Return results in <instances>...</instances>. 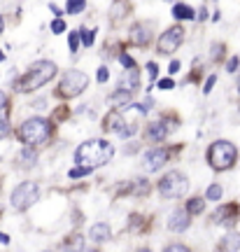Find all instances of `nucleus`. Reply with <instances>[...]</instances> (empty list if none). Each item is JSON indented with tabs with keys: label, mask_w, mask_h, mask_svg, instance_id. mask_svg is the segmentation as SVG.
Wrapping results in <instances>:
<instances>
[{
	"label": "nucleus",
	"mask_w": 240,
	"mask_h": 252,
	"mask_svg": "<svg viewBox=\"0 0 240 252\" xmlns=\"http://www.w3.org/2000/svg\"><path fill=\"white\" fill-rule=\"evenodd\" d=\"M115 157V145L103 140V138H91L87 143H82L77 147V152H75V161L84 166V168H100V166H105L110 163V159Z\"/></svg>",
	"instance_id": "nucleus-1"
},
{
	"label": "nucleus",
	"mask_w": 240,
	"mask_h": 252,
	"mask_svg": "<svg viewBox=\"0 0 240 252\" xmlns=\"http://www.w3.org/2000/svg\"><path fill=\"white\" fill-rule=\"evenodd\" d=\"M54 75H56V63L37 61V63L30 65V70H28L24 77H19L17 84H14V89H17L19 94H30V91H37L40 87H45Z\"/></svg>",
	"instance_id": "nucleus-2"
},
{
	"label": "nucleus",
	"mask_w": 240,
	"mask_h": 252,
	"mask_svg": "<svg viewBox=\"0 0 240 252\" xmlns=\"http://www.w3.org/2000/svg\"><path fill=\"white\" fill-rule=\"evenodd\" d=\"M236 159H238V150L229 140H214L208 150V161L214 171H229L236 163Z\"/></svg>",
	"instance_id": "nucleus-3"
},
{
	"label": "nucleus",
	"mask_w": 240,
	"mask_h": 252,
	"mask_svg": "<svg viewBox=\"0 0 240 252\" xmlns=\"http://www.w3.org/2000/svg\"><path fill=\"white\" fill-rule=\"evenodd\" d=\"M49 133H52V124L42 117H30L19 126V138H21V143L28 145V147L45 143L47 138H49Z\"/></svg>",
	"instance_id": "nucleus-4"
},
{
	"label": "nucleus",
	"mask_w": 240,
	"mask_h": 252,
	"mask_svg": "<svg viewBox=\"0 0 240 252\" xmlns=\"http://www.w3.org/2000/svg\"><path fill=\"white\" fill-rule=\"evenodd\" d=\"M187 189H189V178L180 171L166 173L159 182V194L163 198H180L187 194Z\"/></svg>",
	"instance_id": "nucleus-5"
},
{
	"label": "nucleus",
	"mask_w": 240,
	"mask_h": 252,
	"mask_svg": "<svg viewBox=\"0 0 240 252\" xmlns=\"http://www.w3.org/2000/svg\"><path fill=\"white\" fill-rule=\"evenodd\" d=\"M89 87V77L84 75L82 70H68L63 75L61 84H59V96L61 98H75V96H80L82 91Z\"/></svg>",
	"instance_id": "nucleus-6"
},
{
	"label": "nucleus",
	"mask_w": 240,
	"mask_h": 252,
	"mask_svg": "<svg viewBox=\"0 0 240 252\" xmlns=\"http://www.w3.org/2000/svg\"><path fill=\"white\" fill-rule=\"evenodd\" d=\"M37 198H40V187H37L35 182L26 180V182H21V185L14 187L9 201H12V208H14V210H28Z\"/></svg>",
	"instance_id": "nucleus-7"
},
{
	"label": "nucleus",
	"mask_w": 240,
	"mask_h": 252,
	"mask_svg": "<svg viewBox=\"0 0 240 252\" xmlns=\"http://www.w3.org/2000/svg\"><path fill=\"white\" fill-rule=\"evenodd\" d=\"M182 42H184V28L182 26H170L166 33H161L156 49H159V54H175Z\"/></svg>",
	"instance_id": "nucleus-8"
},
{
	"label": "nucleus",
	"mask_w": 240,
	"mask_h": 252,
	"mask_svg": "<svg viewBox=\"0 0 240 252\" xmlns=\"http://www.w3.org/2000/svg\"><path fill=\"white\" fill-rule=\"evenodd\" d=\"M168 159H170V150H166V147H154L150 152H145V159H143L145 171H150V173L159 171Z\"/></svg>",
	"instance_id": "nucleus-9"
},
{
	"label": "nucleus",
	"mask_w": 240,
	"mask_h": 252,
	"mask_svg": "<svg viewBox=\"0 0 240 252\" xmlns=\"http://www.w3.org/2000/svg\"><path fill=\"white\" fill-rule=\"evenodd\" d=\"M238 220V203H226V206H219L212 213V222L219 226H233Z\"/></svg>",
	"instance_id": "nucleus-10"
},
{
	"label": "nucleus",
	"mask_w": 240,
	"mask_h": 252,
	"mask_svg": "<svg viewBox=\"0 0 240 252\" xmlns=\"http://www.w3.org/2000/svg\"><path fill=\"white\" fill-rule=\"evenodd\" d=\"M170 122L168 117L159 119V122H151L150 126H147V138H150L151 143H161V140H166V135L170 133Z\"/></svg>",
	"instance_id": "nucleus-11"
},
{
	"label": "nucleus",
	"mask_w": 240,
	"mask_h": 252,
	"mask_svg": "<svg viewBox=\"0 0 240 252\" xmlns=\"http://www.w3.org/2000/svg\"><path fill=\"white\" fill-rule=\"evenodd\" d=\"M189 213L187 210H182V208H178V210H173L170 213V220H168V229L170 231H175V234H180V231H187L189 224H191V220H189Z\"/></svg>",
	"instance_id": "nucleus-12"
},
{
	"label": "nucleus",
	"mask_w": 240,
	"mask_h": 252,
	"mask_svg": "<svg viewBox=\"0 0 240 252\" xmlns=\"http://www.w3.org/2000/svg\"><path fill=\"white\" fill-rule=\"evenodd\" d=\"M89 238L93 243H105V241L112 238V229H110V224H105V222H96V224L89 229Z\"/></svg>",
	"instance_id": "nucleus-13"
},
{
	"label": "nucleus",
	"mask_w": 240,
	"mask_h": 252,
	"mask_svg": "<svg viewBox=\"0 0 240 252\" xmlns=\"http://www.w3.org/2000/svg\"><path fill=\"white\" fill-rule=\"evenodd\" d=\"M150 26H143V24H135L133 28H131V42L138 47H145L150 45Z\"/></svg>",
	"instance_id": "nucleus-14"
},
{
	"label": "nucleus",
	"mask_w": 240,
	"mask_h": 252,
	"mask_svg": "<svg viewBox=\"0 0 240 252\" xmlns=\"http://www.w3.org/2000/svg\"><path fill=\"white\" fill-rule=\"evenodd\" d=\"M138 87H140V75H138V70H135V68L126 70L124 75H121V87H119V89L131 91V94H133Z\"/></svg>",
	"instance_id": "nucleus-15"
},
{
	"label": "nucleus",
	"mask_w": 240,
	"mask_h": 252,
	"mask_svg": "<svg viewBox=\"0 0 240 252\" xmlns=\"http://www.w3.org/2000/svg\"><path fill=\"white\" fill-rule=\"evenodd\" d=\"M128 2L126 0H115L112 2V7H110V19H112V24H119L121 19L128 17Z\"/></svg>",
	"instance_id": "nucleus-16"
},
{
	"label": "nucleus",
	"mask_w": 240,
	"mask_h": 252,
	"mask_svg": "<svg viewBox=\"0 0 240 252\" xmlns=\"http://www.w3.org/2000/svg\"><path fill=\"white\" fill-rule=\"evenodd\" d=\"M219 250L222 252H238L240 250V234L236 231V234H226L219 241Z\"/></svg>",
	"instance_id": "nucleus-17"
},
{
	"label": "nucleus",
	"mask_w": 240,
	"mask_h": 252,
	"mask_svg": "<svg viewBox=\"0 0 240 252\" xmlns=\"http://www.w3.org/2000/svg\"><path fill=\"white\" fill-rule=\"evenodd\" d=\"M35 161H37V152L26 145V147L21 150V154H19V163H21L24 168H30V166H35Z\"/></svg>",
	"instance_id": "nucleus-18"
},
{
	"label": "nucleus",
	"mask_w": 240,
	"mask_h": 252,
	"mask_svg": "<svg viewBox=\"0 0 240 252\" xmlns=\"http://www.w3.org/2000/svg\"><path fill=\"white\" fill-rule=\"evenodd\" d=\"M203 210H205V198L194 196V198H189L187 201V213L189 215H201Z\"/></svg>",
	"instance_id": "nucleus-19"
},
{
	"label": "nucleus",
	"mask_w": 240,
	"mask_h": 252,
	"mask_svg": "<svg viewBox=\"0 0 240 252\" xmlns=\"http://www.w3.org/2000/svg\"><path fill=\"white\" fill-rule=\"evenodd\" d=\"M173 17L175 19H194L196 12L189 7V5H175V7H173Z\"/></svg>",
	"instance_id": "nucleus-20"
},
{
	"label": "nucleus",
	"mask_w": 240,
	"mask_h": 252,
	"mask_svg": "<svg viewBox=\"0 0 240 252\" xmlns=\"http://www.w3.org/2000/svg\"><path fill=\"white\" fill-rule=\"evenodd\" d=\"M63 248L70 252H80V250H84V238H82V236H70V238L63 243Z\"/></svg>",
	"instance_id": "nucleus-21"
},
{
	"label": "nucleus",
	"mask_w": 240,
	"mask_h": 252,
	"mask_svg": "<svg viewBox=\"0 0 240 252\" xmlns=\"http://www.w3.org/2000/svg\"><path fill=\"white\" fill-rule=\"evenodd\" d=\"M87 5V0H68V5H65V12L68 14H80L82 9Z\"/></svg>",
	"instance_id": "nucleus-22"
},
{
	"label": "nucleus",
	"mask_w": 240,
	"mask_h": 252,
	"mask_svg": "<svg viewBox=\"0 0 240 252\" xmlns=\"http://www.w3.org/2000/svg\"><path fill=\"white\" fill-rule=\"evenodd\" d=\"M205 198H208V201H219V198H222V185H210Z\"/></svg>",
	"instance_id": "nucleus-23"
},
{
	"label": "nucleus",
	"mask_w": 240,
	"mask_h": 252,
	"mask_svg": "<svg viewBox=\"0 0 240 252\" xmlns=\"http://www.w3.org/2000/svg\"><path fill=\"white\" fill-rule=\"evenodd\" d=\"M126 100H131V91L119 89V91L112 94V103H126Z\"/></svg>",
	"instance_id": "nucleus-24"
},
{
	"label": "nucleus",
	"mask_w": 240,
	"mask_h": 252,
	"mask_svg": "<svg viewBox=\"0 0 240 252\" xmlns=\"http://www.w3.org/2000/svg\"><path fill=\"white\" fill-rule=\"evenodd\" d=\"M68 42H70V52L75 54V52L80 49V33H70V35H68Z\"/></svg>",
	"instance_id": "nucleus-25"
},
{
	"label": "nucleus",
	"mask_w": 240,
	"mask_h": 252,
	"mask_svg": "<svg viewBox=\"0 0 240 252\" xmlns=\"http://www.w3.org/2000/svg\"><path fill=\"white\" fill-rule=\"evenodd\" d=\"M89 168H84V166H77V168H72L70 171V178L75 180V178H84V175H89Z\"/></svg>",
	"instance_id": "nucleus-26"
},
{
	"label": "nucleus",
	"mask_w": 240,
	"mask_h": 252,
	"mask_svg": "<svg viewBox=\"0 0 240 252\" xmlns=\"http://www.w3.org/2000/svg\"><path fill=\"white\" fill-rule=\"evenodd\" d=\"M119 61H121V65H124V68H128V70H131V68H135V61L126 54V52H124V54H119Z\"/></svg>",
	"instance_id": "nucleus-27"
},
{
	"label": "nucleus",
	"mask_w": 240,
	"mask_h": 252,
	"mask_svg": "<svg viewBox=\"0 0 240 252\" xmlns=\"http://www.w3.org/2000/svg\"><path fill=\"white\" fill-rule=\"evenodd\" d=\"M80 33H82V42H84V45L87 47L93 45V33H96V31H80Z\"/></svg>",
	"instance_id": "nucleus-28"
},
{
	"label": "nucleus",
	"mask_w": 240,
	"mask_h": 252,
	"mask_svg": "<svg viewBox=\"0 0 240 252\" xmlns=\"http://www.w3.org/2000/svg\"><path fill=\"white\" fill-rule=\"evenodd\" d=\"M163 252H191V250H189L187 245H182V243H173V245H168Z\"/></svg>",
	"instance_id": "nucleus-29"
},
{
	"label": "nucleus",
	"mask_w": 240,
	"mask_h": 252,
	"mask_svg": "<svg viewBox=\"0 0 240 252\" xmlns=\"http://www.w3.org/2000/svg\"><path fill=\"white\" fill-rule=\"evenodd\" d=\"M145 68H147V75H150V80L154 82L156 80V75H159V68H156V63H147V65H145Z\"/></svg>",
	"instance_id": "nucleus-30"
},
{
	"label": "nucleus",
	"mask_w": 240,
	"mask_h": 252,
	"mask_svg": "<svg viewBox=\"0 0 240 252\" xmlns=\"http://www.w3.org/2000/svg\"><path fill=\"white\" fill-rule=\"evenodd\" d=\"M63 31H65V24H63L61 19H54V21H52V33H56V35H59V33H63Z\"/></svg>",
	"instance_id": "nucleus-31"
},
{
	"label": "nucleus",
	"mask_w": 240,
	"mask_h": 252,
	"mask_svg": "<svg viewBox=\"0 0 240 252\" xmlns=\"http://www.w3.org/2000/svg\"><path fill=\"white\" fill-rule=\"evenodd\" d=\"M238 68H240V59H238V56L229 59V63H226V70H229V72H236Z\"/></svg>",
	"instance_id": "nucleus-32"
},
{
	"label": "nucleus",
	"mask_w": 240,
	"mask_h": 252,
	"mask_svg": "<svg viewBox=\"0 0 240 252\" xmlns=\"http://www.w3.org/2000/svg\"><path fill=\"white\" fill-rule=\"evenodd\" d=\"M7 133H9V122L5 117H0V140H2Z\"/></svg>",
	"instance_id": "nucleus-33"
},
{
	"label": "nucleus",
	"mask_w": 240,
	"mask_h": 252,
	"mask_svg": "<svg viewBox=\"0 0 240 252\" xmlns=\"http://www.w3.org/2000/svg\"><path fill=\"white\" fill-rule=\"evenodd\" d=\"M173 87H175V82L170 80V77H163V80H159V89L168 91V89H173Z\"/></svg>",
	"instance_id": "nucleus-34"
},
{
	"label": "nucleus",
	"mask_w": 240,
	"mask_h": 252,
	"mask_svg": "<svg viewBox=\"0 0 240 252\" xmlns=\"http://www.w3.org/2000/svg\"><path fill=\"white\" fill-rule=\"evenodd\" d=\"M107 77H110V70H107L105 65H103V68H98V82L103 84V82H107Z\"/></svg>",
	"instance_id": "nucleus-35"
},
{
	"label": "nucleus",
	"mask_w": 240,
	"mask_h": 252,
	"mask_svg": "<svg viewBox=\"0 0 240 252\" xmlns=\"http://www.w3.org/2000/svg\"><path fill=\"white\" fill-rule=\"evenodd\" d=\"M222 52H224V45H212V59H222Z\"/></svg>",
	"instance_id": "nucleus-36"
},
{
	"label": "nucleus",
	"mask_w": 240,
	"mask_h": 252,
	"mask_svg": "<svg viewBox=\"0 0 240 252\" xmlns=\"http://www.w3.org/2000/svg\"><path fill=\"white\" fill-rule=\"evenodd\" d=\"M214 82H217V75H212V77H208V82H205V94H210L212 91V87H214Z\"/></svg>",
	"instance_id": "nucleus-37"
},
{
	"label": "nucleus",
	"mask_w": 240,
	"mask_h": 252,
	"mask_svg": "<svg viewBox=\"0 0 240 252\" xmlns=\"http://www.w3.org/2000/svg\"><path fill=\"white\" fill-rule=\"evenodd\" d=\"M168 72H170V75H175V72H180V61H170Z\"/></svg>",
	"instance_id": "nucleus-38"
},
{
	"label": "nucleus",
	"mask_w": 240,
	"mask_h": 252,
	"mask_svg": "<svg viewBox=\"0 0 240 252\" xmlns=\"http://www.w3.org/2000/svg\"><path fill=\"white\" fill-rule=\"evenodd\" d=\"M7 108V96H5V91H0V110Z\"/></svg>",
	"instance_id": "nucleus-39"
},
{
	"label": "nucleus",
	"mask_w": 240,
	"mask_h": 252,
	"mask_svg": "<svg viewBox=\"0 0 240 252\" xmlns=\"http://www.w3.org/2000/svg\"><path fill=\"white\" fill-rule=\"evenodd\" d=\"M0 243L7 245V243H9V236H7V234H0Z\"/></svg>",
	"instance_id": "nucleus-40"
},
{
	"label": "nucleus",
	"mask_w": 240,
	"mask_h": 252,
	"mask_svg": "<svg viewBox=\"0 0 240 252\" xmlns=\"http://www.w3.org/2000/svg\"><path fill=\"white\" fill-rule=\"evenodd\" d=\"M49 9H52V12H54V14H59V17H61V9H59V7H56V5H54V2H52V5H49Z\"/></svg>",
	"instance_id": "nucleus-41"
},
{
	"label": "nucleus",
	"mask_w": 240,
	"mask_h": 252,
	"mask_svg": "<svg viewBox=\"0 0 240 252\" xmlns=\"http://www.w3.org/2000/svg\"><path fill=\"white\" fill-rule=\"evenodd\" d=\"M2 28H5V21H2V17H0V35H2Z\"/></svg>",
	"instance_id": "nucleus-42"
},
{
	"label": "nucleus",
	"mask_w": 240,
	"mask_h": 252,
	"mask_svg": "<svg viewBox=\"0 0 240 252\" xmlns=\"http://www.w3.org/2000/svg\"><path fill=\"white\" fill-rule=\"evenodd\" d=\"M135 252H151L150 248H140V250H135Z\"/></svg>",
	"instance_id": "nucleus-43"
},
{
	"label": "nucleus",
	"mask_w": 240,
	"mask_h": 252,
	"mask_svg": "<svg viewBox=\"0 0 240 252\" xmlns=\"http://www.w3.org/2000/svg\"><path fill=\"white\" fill-rule=\"evenodd\" d=\"M80 252H98L96 248H89V250H80Z\"/></svg>",
	"instance_id": "nucleus-44"
},
{
	"label": "nucleus",
	"mask_w": 240,
	"mask_h": 252,
	"mask_svg": "<svg viewBox=\"0 0 240 252\" xmlns=\"http://www.w3.org/2000/svg\"><path fill=\"white\" fill-rule=\"evenodd\" d=\"M0 61H5V54H2V52H0Z\"/></svg>",
	"instance_id": "nucleus-45"
},
{
	"label": "nucleus",
	"mask_w": 240,
	"mask_h": 252,
	"mask_svg": "<svg viewBox=\"0 0 240 252\" xmlns=\"http://www.w3.org/2000/svg\"><path fill=\"white\" fill-rule=\"evenodd\" d=\"M238 94H240V75H238Z\"/></svg>",
	"instance_id": "nucleus-46"
},
{
	"label": "nucleus",
	"mask_w": 240,
	"mask_h": 252,
	"mask_svg": "<svg viewBox=\"0 0 240 252\" xmlns=\"http://www.w3.org/2000/svg\"><path fill=\"white\" fill-rule=\"evenodd\" d=\"M45 252H52V250H45Z\"/></svg>",
	"instance_id": "nucleus-47"
}]
</instances>
